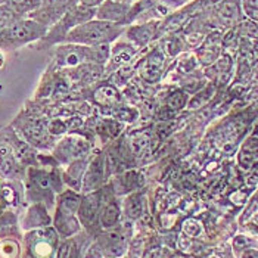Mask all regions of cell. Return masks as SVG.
Segmentation results:
<instances>
[{"label": "cell", "instance_id": "obj_1", "mask_svg": "<svg viewBox=\"0 0 258 258\" xmlns=\"http://www.w3.org/2000/svg\"><path fill=\"white\" fill-rule=\"evenodd\" d=\"M118 33L119 30L112 22L100 20L89 21V22H83L81 25L71 30L67 36V40L74 41V43L98 46V44H103L109 40L115 39Z\"/></svg>", "mask_w": 258, "mask_h": 258}, {"label": "cell", "instance_id": "obj_2", "mask_svg": "<svg viewBox=\"0 0 258 258\" xmlns=\"http://www.w3.org/2000/svg\"><path fill=\"white\" fill-rule=\"evenodd\" d=\"M43 33H44V27H41L36 22L27 21V22H18L12 28L6 30L0 36V40L5 41L6 44H12V43L15 44V43H24V41L36 39Z\"/></svg>", "mask_w": 258, "mask_h": 258}, {"label": "cell", "instance_id": "obj_3", "mask_svg": "<svg viewBox=\"0 0 258 258\" xmlns=\"http://www.w3.org/2000/svg\"><path fill=\"white\" fill-rule=\"evenodd\" d=\"M130 6L121 2H114V0H106L100 5L98 18L100 21L112 22V24H119L125 20L128 15Z\"/></svg>", "mask_w": 258, "mask_h": 258}, {"label": "cell", "instance_id": "obj_4", "mask_svg": "<svg viewBox=\"0 0 258 258\" xmlns=\"http://www.w3.org/2000/svg\"><path fill=\"white\" fill-rule=\"evenodd\" d=\"M71 5H73V0H44V5L39 11V14L36 15V18L41 21L43 24H49L56 18H59Z\"/></svg>", "mask_w": 258, "mask_h": 258}, {"label": "cell", "instance_id": "obj_5", "mask_svg": "<svg viewBox=\"0 0 258 258\" xmlns=\"http://www.w3.org/2000/svg\"><path fill=\"white\" fill-rule=\"evenodd\" d=\"M164 67V56L159 52H152L140 63V76L148 81H158Z\"/></svg>", "mask_w": 258, "mask_h": 258}, {"label": "cell", "instance_id": "obj_6", "mask_svg": "<svg viewBox=\"0 0 258 258\" xmlns=\"http://www.w3.org/2000/svg\"><path fill=\"white\" fill-rule=\"evenodd\" d=\"M155 30H157V25L154 22L138 25V27H133L128 31V37L136 46H145L149 40L152 39Z\"/></svg>", "mask_w": 258, "mask_h": 258}, {"label": "cell", "instance_id": "obj_7", "mask_svg": "<svg viewBox=\"0 0 258 258\" xmlns=\"http://www.w3.org/2000/svg\"><path fill=\"white\" fill-rule=\"evenodd\" d=\"M99 210V197L98 195H89L87 198L83 201L80 207V219L84 224H90L98 216Z\"/></svg>", "mask_w": 258, "mask_h": 258}, {"label": "cell", "instance_id": "obj_8", "mask_svg": "<svg viewBox=\"0 0 258 258\" xmlns=\"http://www.w3.org/2000/svg\"><path fill=\"white\" fill-rule=\"evenodd\" d=\"M135 56V47L130 44H117L114 52H112V63L109 68H118V67H124L127 65L130 60Z\"/></svg>", "mask_w": 258, "mask_h": 258}, {"label": "cell", "instance_id": "obj_9", "mask_svg": "<svg viewBox=\"0 0 258 258\" xmlns=\"http://www.w3.org/2000/svg\"><path fill=\"white\" fill-rule=\"evenodd\" d=\"M102 176H103V171H102V162L98 159V161H95V162L90 165V168H89L87 174L84 176L83 187H84L86 190H93V189L99 184V181L102 180Z\"/></svg>", "mask_w": 258, "mask_h": 258}, {"label": "cell", "instance_id": "obj_10", "mask_svg": "<svg viewBox=\"0 0 258 258\" xmlns=\"http://www.w3.org/2000/svg\"><path fill=\"white\" fill-rule=\"evenodd\" d=\"M124 210L127 213V216L130 219H138L142 214V210H143V201H142V197L140 195H130L125 204H124Z\"/></svg>", "mask_w": 258, "mask_h": 258}, {"label": "cell", "instance_id": "obj_11", "mask_svg": "<svg viewBox=\"0 0 258 258\" xmlns=\"http://www.w3.org/2000/svg\"><path fill=\"white\" fill-rule=\"evenodd\" d=\"M119 220V210L117 205L109 204L102 213H100V223L103 227H114Z\"/></svg>", "mask_w": 258, "mask_h": 258}, {"label": "cell", "instance_id": "obj_12", "mask_svg": "<svg viewBox=\"0 0 258 258\" xmlns=\"http://www.w3.org/2000/svg\"><path fill=\"white\" fill-rule=\"evenodd\" d=\"M96 98L98 100H100L102 98H105V100L102 102V103H112V102H115L117 100V90L114 89V87H111V86H105V87H102L98 90V95H96Z\"/></svg>", "mask_w": 258, "mask_h": 258}, {"label": "cell", "instance_id": "obj_13", "mask_svg": "<svg viewBox=\"0 0 258 258\" xmlns=\"http://www.w3.org/2000/svg\"><path fill=\"white\" fill-rule=\"evenodd\" d=\"M143 257V240L142 238H136L130 245V258Z\"/></svg>", "mask_w": 258, "mask_h": 258}, {"label": "cell", "instance_id": "obj_14", "mask_svg": "<svg viewBox=\"0 0 258 258\" xmlns=\"http://www.w3.org/2000/svg\"><path fill=\"white\" fill-rule=\"evenodd\" d=\"M186 103V96L183 92H176L170 99H168V105L170 108H183V105Z\"/></svg>", "mask_w": 258, "mask_h": 258}, {"label": "cell", "instance_id": "obj_15", "mask_svg": "<svg viewBox=\"0 0 258 258\" xmlns=\"http://www.w3.org/2000/svg\"><path fill=\"white\" fill-rule=\"evenodd\" d=\"M168 257V251L167 249H164V248H158V249H155V251H151L148 255L145 258H165Z\"/></svg>", "mask_w": 258, "mask_h": 258}, {"label": "cell", "instance_id": "obj_16", "mask_svg": "<svg viewBox=\"0 0 258 258\" xmlns=\"http://www.w3.org/2000/svg\"><path fill=\"white\" fill-rule=\"evenodd\" d=\"M133 114H136V111H132L130 108H122L118 114H117V118L118 119H135V118H132V115H133Z\"/></svg>", "mask_w": 258, "mask_h": 258}, {"label": "cell", "instance_id": "obj_17", "mask_svg": "<svg viewBox=\"0 0 258 258\" xmlns=\"http://www.w3.org/2000/svg\"><path fill=\"white\" fill-rule=\"evenodd\" d=\"M86 258H102V252H100V249L98 246H92V248L89 249Z\"/></svg>", "mask_w": 258, "mask_h": 258}, {"label": "cell", "instance_id": "obj_18", "mask_svg": "<svg viewBox=\"0 0 258 258\" xmlns=\"http://www.w3.org/2000/svg\"><path fill=\"white\" fill-rule=\"evenodd\" d=\"M103 0H80V3L86 8H93V6H98L100 5Z\"/></svg>", "mask_w": 258, "mask_h": 258}, {"label": "cell", "instance_id": "obj_19", "mask_svg": "<svg viewBox=\"0 0 258 258\" xmlns=\"http://www.w3.org/2000/svg\"><path fill=\"white\" fill-rule=\"evenodd\" d=\"M25 2H27V3H31V5H33V3H39L40 0H25Z\"/></svg>", "mask_w": 258, "mask_h": 258}]
</instances>
